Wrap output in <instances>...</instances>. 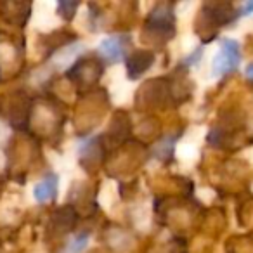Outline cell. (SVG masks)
Returning a JSON list of instances; mask_svg holds the SVG:
<instances>
[{
	"label": "cell",
	"mask_w": 253,
	"mask_h": 253,
	"mask_svg": "<svg viewBox=\"0 0 253 253\" xmlns=\"http://www.w3.org/2000/svg\"><path fill=\"white\" fill-rule=\"evenodd\" d=\"M99 50H101L102 56H106L111 61H120L123 54V47L120 42V37H111V39H104L99 43Z\"/></svg>",
	"instance_id": "obj_5"
},
{
	"label": "cell",
	"mask_w": 253,
	"mask_h": 253,
	"mask_svg": "<svg viewBox=\"0 0 253 253\" xmlns=\"http://www.w3.org/2000/svg\"><path fill=\"white\" fill-rule=\"evenodd\" d=\"M196 43H198V39L193 35V33H186V35L180 37L179 40V47H180V52L184 54H189L196 49Z\"/></svg>",
	"instance_id": "obj_12"
},
{
	"label": "cell",
	"mask_w": 253,
	"mask_h": 253,
	"mask_svg": "<svg viewBox=\"0 0 253 253\" xmlns=\"http://www.w3.org/2000/svg\"><path fill=\"white\" fill-rule=\"evenodd\" d=\"M194 9H196V4L194 2H182V4L177 5V18L180 19V21L187 23L191 21V18H193L194 14Z\"/></svg>",
	"instance_id": "obj_10"
},
{
	"label": "cell",
	"mask_w": 253,
	"mask_h": 253,
	"mask_svg": "<svg viewBox=\"0 0 253 253\" xmlns=\"http://www.w3.org/2000/svg\"><path fill=\"white\" fill-rule=\"evenodd\" d=\"M118 200V189H116V184L113 180H106L101 186L99 191V203L102 205V208L106 210H111V207Z\"/></svg>",
	"instance_id": "obj_6"
},
{
	"label": "cell",
	"mask_w": 253,
	"mask_h": 253,
	"mask_svg": "<svg viewBox=\"0 0 253 253\" xmlns=\"http://www.w3.org/2000/svg\"><path fill=\"white\" fill-rule=\"evenodd\" d=\"M205 128L203 126H193L189 132L186 134V141L184 142H187V144H193V146H196L198 148V144L201 142V139L205 137Z\"/></svg>",
	"instance_id": "obj_13"
},
{
	"label": "cell",
	"mask_w": 253,
	"mask_h": 253,
	"mask_svg": "<svg viewBox=\"0 0 253 253\" xmlns=\"http://www.w3.org/2000/svg\"><path fill=\"white\" fill-rule=\"evenodd\" d=\"M57 193V180L54 177H47L45 180H40L35 187H33V196L37 201L43 203V201H49L56 196Z\"/></svg>",
	"instance_id": "obj_4"
},
{
	"label": "cell",
	"mask_w": 253,
	"mask_h": 253,
	"mask_svg": "<svg viewBox=\"0 0 253 253\" xmlns=\"http://www.w3.org/2000/svg\"><path fill=\"white\" fill-rule=\"evenodd\" d=\"M134 220H135V224H137L139 229L148 231L149 225H151V211H149V208L148 207H139L137 210H135Z\"/></svg>",
	"instance_id": "obj_9"
},
{
	"label": "cell",
	"mask_w": 253,
	"mask_h": 253,
	"mask_svg": "<svg viewBox=\"0 0 253 253\" xmlns=\"http://www.w3.org/2000/svg\"><path fill=\"white\" fill-rule=\"evenodd\" d=\"M245 14H253V2H248L245 5Z\"/></svg>",
	"instance_id": "obj_16"
},
{
	"label": "cell",
	"mask_w": 253,
	"mask_h": 253,
	"mask_svg": "<svg viewBox=\"0 0 253 253\" xmlns=\"http://www.w3.org/2000/svg\"><path fill=\"white\" fill-rule=\"evenodd\" d=\"M123 82H125V73H123V70L120 66L111 68V70L108 71V75H106V84L111 88H115L116 85L123 84Z\"/></svg>",
	"instance_id": "obj_11"
},
{
	"label": "cell",
	"mask_w": 253,
	"mask_h": 253,
	"mask_svg": "<svg viewBox=\"0 0 253 253\" xmlns=\"http://www.w3.org/2000/svg\"><path fill=\"white\" fill-rule=\"evenodd\" d=\"M111 95H113V102L118 106H125L132 101V95H134V87L130 84H123L116 85L115 88H111Z\"/></svg>",
	"instance_id": "obj_7"
},
{
	"label": "cell",
	"mask_w": 253,
	"mask_h": 253,
	"mask_svg": "<svg viewBox=\"0 0 253 253\" xmlns=\"http://www.w3.org/2000/svg\"><path fill=\"white\" fill-rule=\"evenodd\" d=\"M238 64H239L238 42L232 39H224L220 42V50L211 57V75L218 77V75L236 68Z\"/></svg>",
	"instance_id": "obj_1"
},
{
	"label": "cell",
	"mask_w": 253,
	"mask_h": 253,
	"mask_svg": "<svg viewBox=\"0 0 253 253\" xmlns=\"http://www.w3.org/2000/svg\"><path fill=\"white\" fill-rule=\"evenodd\" d=\"M88 243V236L87 234H80L78 238H75L73 241L70 243V252L68 253H80L82 250H85V246H87Z\"/></svg>",
	"instance_id": "obj_14"
},
{
	"label": "cell",
	"mask_w": 253,
	"mask_h": 253,
	"mask_svg": "<svg viewBox=\"0 0 253 253\" xmlns=\"http://www.w3.org/2000/svg\"><path fill=\"white\" fill-rule=\"evenodd\" d=\"M198 198H200L203 203H210V201H213L215 193L211 189H208V187H203V189L198 191Z\"/></svg>",
	"instance_id": "obj_15"
},
{
	"label": "cell",
	"mask_w": 253,
	"mask_h": 253,
	"mask_svg": "<svg viewBox=\"0 0 253 253\" xmlns=\"http://www.w3.org/2000/svg\"><path fill=\"white\" fill-rule=\"evenodd\" d=\"M82 50H84L82 43H71V45L63 47V49L56 52V56H54V59H52V64L56 68H59V70H64V68H68L73 63L75 57H77Z\"/></svg>",
	"instance_id": "obj_3"
},
{
	"label": "cell",
	"mask_w": 253,
	"mask_h": 253,
	"mask_svg": "<svg viewBox=\"0 0 253 253\" xmlns=\"http://www.w3.org/2000/svg\"><path fill=\"white\" fill-rule=\"evenodd\" d=\"M32 23L35 28L43 30V32H49V30L56 28L59 25V19L54 14V4H47V2L35 4V12H33Z\"/></svg>",
	"instance_id": "obj_2"
},
{
	"label": "cell",
	"mask_w": 253,
	"mask_h": 253,
	"mask_svg": "<svg viewBox=\"0 0 253 253\" xmlns=\"http://www.w3.org/2000/svg\"><path fill=\"white\" fill-rule=\"evenodd\" d=\"M177 158L182 163H186V165H193L198 158V148L193 144H187V142H182L177 148Z\"/></svg>",
	"instance_id": "obj_8"
}]
</instances>
